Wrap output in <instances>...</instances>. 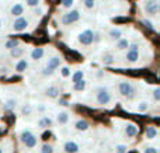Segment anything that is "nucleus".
I'll list each match as a JSON object with an SVG mask.
<instances>
[{
	"instance_id": "f257e3e1",
	"label": "nucleus",
	"mask_w": 160,
	"mask_h": 153,
	"mask_svg": "<svg viewBox=\"0 0 160 153\" xmlns=\"http://www.w3.org/2000/svg\"><path fill=\"white\" fill-rule=\"evenodd\" d=\"M20 141H21L22 145L28 149H32V148L37 146V136L30 131V129H24V131L21 132V135H20Z\"/></svg>"
},
{
	"instance_id": "f03ea898",
	"label": "nucleus",
	"mask_w": 160,
	"mask_h": 153,
	"mask_svg": "<svg viewBox=\"0 0 160 153\" xmlns=\"http://www.w3.org/2000/svg\"><path fill=\"white\" fill-rule=\"evenodd\" d=\"M96 101L98 106H107L111 101V93L107 87H98L96 94Z\"/></svg>"
},
{
	"instance_id": "7ed1b4c3",
	"label": "nucleus",
	"mask_w": 160,
	"mask_h": 153,
	"mask_svg": "<svg viewBox=\"0 0 160 153\" xmlns=\"http://www.w3.org/2000/svg\"><path fill=\"white\" fill-rule=\"evenodd\" d=\"M118 90H119V94H121L122 97H127V98H132L133 94H135V87L132 86L131 81H127V80L119 81Z\"/></svg>"
},
{
	"instance_id": "20e7f679",
	"label": "nucleus",
	"mask_w": 160,
	"mask_h": 153,
	"mask_svg": "<svg viewBox=\"0 0 160 153\" xmlns=\"http://www.w3.org/2000/svg\"><path fill=\"white\" fill-rule=\"evenodd\" d=\"M79 18H80V11L79 10H72V11H69V13L63 14L61 21H62V24L69 25V24H73V22L79 21Z\"/></svg>"
},
{
	"instance_id": "39448f33",
	"label": "nucleus",
	"mask_w": 160,
	"mask_h": 153,
	"mask_svg": "<svg viewBox=\"0 0 160 153\" xmlns=\"http://www.w3.org/2000/svg\"><path fill=\"white\" fill-rule=\"evenodd\" d=\"M94 41V32L91 30H84L79 34V42L82 45H90Z\"/></svg>"
},
{
	"instance_id": "423d86ee",
	"label": "nucleus",
	"mask_w": 160,
	"mask_h": 153,
	"mask_svg": "<svg viewBox=\"0 0 160 153\" xmlns=\"http://www.w3.org/2000/svg\"><path fill=\"white\" fill-rule=\"evenodd\" d=\"M145 13L149 17H156L159 13V4L156 0H149L145 3Z\"/></svg>"
},
{
	"instance_id": "0eeeda50",
	"label": "nucleus",
	"mask_w": 160,
	"mask_h": 153,
	"mask_svg": "<svg viewBox=\"0 0 160 153\" xmlns=\"http://www.w3.org/2000/svg\"><path fill=\"white\" fill-rule=\"evenodd\" d=\"M138 59H139V48L136 44H132L127 52V61L133 63V62H136Z\"/></svg>"
},
{
	"instance_id": "6e6552de",
	"label": "nucleus",
	"mask_w": 160,
	"mask_h": 153,
	"mask_svg": "<svg viewBox=\"0 0 160 153\" xmlns=\"http://www.w3.org/2000/svg\"><path fill=\"white\" fill-rule=\"evenodd\" d=\"M27 27H28V21L24 17H18V18L13 22V30L16 31V32H21V31H24Z\"/></svg>"
},
{
	"instance_id": "1a4fd4ad",
	"label": "nucleus",
	"mask_w": 160,
	"mask_h": 153,
	"mask_svg": "<svg viewBox=\"0 0 160 153\" xmlns=\"http://www.w3.org/2000/svg\"><path fill=\"white\" fill-rule=\"evenodd\" d=\"M59 65H61V58H59V56H52V58L48 61V65H47V67H45V69L53 72L56 67H59Z\"/></svg>"
},
{
	"instance_id": "9d476101",
	"label": "nucleus",
	"mask_w": 160,
	"mask_h": 153,
	"mask_svg": "<svg viewBox=\"0 0 160 153\" xmlns=\"http://www.w3.org/2000/svg\"><path fill=\"white\" fill-rule=\"evenodd\" d=\"M63 149H65L66 153H78L79 152V145L76 142H73V141H68V142L65 143Z\"/></svg>"
},
{
	"instance_id": "9b49d317",
	"label": "nucleus",
	"mask_w": 160,
	"mask_h": 153,
	"mask_svg": "<svg viewBox=\"0 0 160 153\" xmlns=\"http://www.w3.org/2000/svg\"><path fill=\"white\" fill-rule=\"evenodd\" d=\"M136 134H138V126L136 125H133V124H128V125L125 126V135H127L128 138H133Z\"/></svg>"
},
{
	"instance_id": "f8f14e48",
	"label": "nucleus",
	"mask_w": 160,
	"mask_h": 153,
	"mask_svg": "<svg viewBox=\"0 0 160 153\" xmlns=\"http://www.w3.org/2000/svg\"><path fill=\"white\" fill-rule=\"evenodd\" d=\"M24 13V6L21 3H16V4L11 7V14L16 17H21V14Z\"/></svg>"
},
{
	"instance_id": "ddd939ff",
	"label": "nucleus",
	"mask_w": 160,
	"mask_h": 153,
	"mask_svg": "<svg viewBox=\"0 0 160 153\" xmlns=\"http://www.w3.org/2000/svg\"><path fill=\"white\" fill-rule=\"evenodd\" d=\"M56 121H58V124H61V125H65V124L69 122V114H68L66 111H61L56 115Z\"/></svg>"
},
{
	"instance_id": "4468645a",
	"label": "nucleus",
	"mask_w": 160,
	"mask_h": 153,
	"mask_svg": "<svg viewBox=\"0 0 160 153\" xmlns=\"http://www.w3.org/2000/svg\"><path fill=\"white\" fill-rule=\"evenodd\" d=\"M45 94H47L48 97H51V98H56V97H59V89L58 87H55V86H51V87H48V89L45 90Z\"/></svg>"
},
{
	"instance_id": "2eb2a0df",
	"label": "nucleus",
	"mask_w": 160,
	"mask_h": 153,
	"mask_svg": "<svg viewBox=\"0 0 160 153\" xmlns=\"http://www.w3.org/2000/svg\"><path fill=\"white\" fill-rule=\"evenodd\" d=\"M45 55V51L44 48H34L32 52H31V58L35 59V61H38V59H41L42 56Z\"/></svg>"
},
{
	"instance_id": "dca6fc26",
	"label": "nucleus",
	"mask_w": 160,
	"mask_h": 153,
	"mask_svg": "<svg viewBox=\"0 0 160 153\" xmlns=\"http://www.w3.org/2000/svg\"><path fill=\"white\" fill-rule=\"evenodd\" d=\"M88 122L86 120H79V121H76V124H75V128L78 129V131H87L88 129Z\"/></svg>"
},
{
	"instance_id": "f3484780",
	"label": "nucleus",
	"mask_w": 160,
	"mask_h": 153,
	"mask_svg": "<svg viewBox=\"0 0 160 153\" xmlns=\"http://www.w3.org/2000/svg\"><path fill=\"white\" fill-rule=\"evenodd\" d=\"M38 126H41V128H49V126H52V120L49 117H42L38 121Z\"/></svg>"
},
{
	"instance_id": "a211bd4d",
	"label": "nucleus",
	"mask_w": 160,
	"mask_h": 153,
	"mask_svg": "<svg viewBox=\"0 0 160 153\" xmlns=\"http://www.w3.org/2000/svg\"><path fill=\"white\" fill-rule=\"evenodd\" d=\"M145 135H146L148 139H155V138L158 136V129H156L155 126H148Z\"/></svg>"
},
{
	"instance_id": "6ab92c4d",
	"label": "nucleus",
	"mask_w": 160,
	"mask_h": 153,
	"mask_svg": "<svg viewBox=\"0 0 160 153\" xmlns=\"http://www.w3.org/2000/svg\"><path fill=\"white\" fill-rule=\"evenodd\" d=\"M121 37H122V31L119 30V28H112V30L110 31V38L111 39H121Z\"/></svg>"
},
{
	"instance_id": "aec40b11",
	"label": "nucleus",
	"mask_w": 160,
	"mask_h": 153,
	"mask_svg": "<svg viewBox=\"0 0 160 153\" xmlns=\"http://www.w3.org/2000/svg\"><path fill=\"white\" fill-rule=\"evenodd\" d=\"M128 47H129V41H128L127 38H121V39H118V44H117V48H118L119 51L127 49Z\"/></svg>"
},
{
	"instance_id": "412c9836",
	"label": "nucleus",
	"mask_w": 160,
	"mask_h": 153,
	"mask_svg": "<svg viewBox=\"0 0 160 153\" xmlns=\"http://www.w3.org/2000/svg\"><path fill=\"white\" fill-rule=\"evenodd\" d=\"M27 67H28V62L25 61V59H21V61L16 65V70H17V72H24Z\"/></svg>"
},
{
	"instance_id": "4be33fe9",
	"label": "nucleus",
	"mask_w": 160,
	"mask_h": 153,
	"mask_svg": "<svg viewBox=\"0 0 160 153\" xmlns=\"http://www.w3.org/2000/svg\"><path fill=\"white\" fill-rule=\"evenodd\" d=\"M83 77H84V73H83V70H78V72H76L75 75L72 76V81H73V84L78 83V81H80V80H83Z\"/></svg>"
},
{
	"instance_id": "5701e85b",
	"label": "nucleus",
	"mask_w": 160,
	"mask_h": 153,
	"mask_svg": "<svg viewBox=\"0 0 160 153\" xmlns=\"http://www.w3.org/2000/svg\"><path fill=\"white\" fill-rule=\"evenodd\" d=\"M84 89H86V81L84 80H80V81H78V83L73 84V90H75V91H83Z\"/></svg>"
},
{
	"instance_id": "b1692460",
	"label": "nucleus",
	"mask_w": 160,
	"mask_h": 153,
	"mask_svg": "<svg viewBox=\"0 0 160 153\" xmlns=\"http://www.w3.org/2000/svg\"><path fill=\"white\" fill-rule=\"evenodd\" d=\"M6 48H7V49H14V48H17L18 47V41H17V39H10V41H7L6 42V45H4Z\"/></svg>"
},
{
	"instance_id": "393cba45",
	"label": "nucleus",
	"mask_w": 160,
	"mask_h": 153,
	"mask_svg": "<svg viewBox=\"0 0 160 153\" xmlns=\"http://www.w3.org/2000/svg\"><path fill=\"white\" fill-rule=\"evenodd\" d=\"M102 63H104V65H112L114 63V56L110 55V53L104 55V56H102Z\"/></svg>"
},
{
	"instance_id": "a878e982",
	"label": "nucleus",
	"mask_w": 160,
	"mask_h": 153,
	"mask_svg": "<svg viewBox=\"0 0 160 153\" xmlns=\"http://www.w3.org/2000/svg\"><path fill=\"white\" fill-rule=\"evenodd\" d=\"M16 106H17V100H14V98H10V100L6 101L4 108H6V110H13Z\"/></svg>"
},
{
	"instance_id": "bb28decb",
	"label": "nucleus",
	"mask_w": 160,
	"mask_h": 153,
	"mask_svg": "<svg viewBox=\"0 0 160 153\" xmlns=\"http://www.w3.org/2000/svg\"><path fill=\"white\" fill-rule=\"evenodd\" d=\"M21 112H22V115H31L32 114V107L30 104H25V106H22Z\"/></svg>"
},
{
	"instance_id": "cd10ccee",
	"label": "nucleus",
	"mask_w": 160,
	"mask_h": 153,
	"mask_svg": "<svg viewBox=\"0 0 160 153\" xmlns=\"http://www.w3.org/2000/svg\"><path fill=\"white\" fill-rule=\"evenodd\" d=\"M148 108H149V103H148V101H141V103L138 104V111L139 112H145Z\"/></svg>"
},
{
	"instance_id": "c85d7f7f",
	"label": "nucleus",
	"mask_w": 160,
	"mask_h": 153,
	"mask_svg": "<svg viewBox=\"0 0 160 153\" xmlns=\"http://www.w3.org/2000/svg\"><path fill=\"white\" fill-rule=\"evenodd\" d=\"M22 55V48H14V49H11V56L13 58H18V56Z\"/></svg>"
},
{
	"instance_id": "c756f323",
	"label": "nucleus",
	"mask_w": 160,
	"mask_h": 153,
	"mask_svg": "<svg viewBox=\"0 0 160 153\" xmlns=\"http://www.w3.org/2000/svg\"><path fill=\"white\" fill-rule=\"evenodd\" d=\"M41 153H53V148H52V145H48V143L42 145V148H41Z\"/></svg>"
},
{
	"instance_id": "7c9ffc66",
	"label": "nucleus",
	"mask_w": 160,
	"mask_h": 153,
	"mask_svg": "<svg viewBox=\"0 0 160 153\" xmlns=\"http://www.w3.org/2000/svg\"><path fill=\"white\" fill-rule=\"evenodd\" d=\"M117 153H127V145H122V143H119V145H117Z\"/></svg>"
},
{
	"instance_id": "2f4dec72",
	"label": "nucleus",
	"mask_w": 160,
	"mask_h": 153,
	"mask_svg": "<svg viewBox=\"0 0 160 153\" xmlns=\"http://www.w3.org/2000/svg\"><path fill=\"white\" fill-rule=\"evenodd\" d=\"M73 2H75V0H62V6L66 7V8H69V7L73 6Z\"/></svg>"
},
{
	"instance_id": "473e14b6",
	"label": "nucleus",
	"mask_w": 160,
	"mask_h": 153,
	"mask_svg": "<svg viewBox=\"0 0 160 153\" xmlns=\"http://www.w3.org/2000/svg\"><path fill=\"white\" fill-rule=\"evenodd\" d=\"M153 97H155L156 101L160 100V89H159V87H156V89L153 90Z\"/></svg>"
},
{
	"instance_id": "72a5a7b5",
	"label": "nucleus",
	"mask_w": 160,
	"mask_h": 153,
	"mask_svg": "<svg viewBox=\"0 0 160 153\" xmlns=\"http://www.w3.org/2000/svg\"><path fill=\"white\" fill-rule=\"evenodd\" d=\"M27 4L30 7H37L39 4V0H27Z\"/></svg>"
},
{
	"instance_id": "f704fd0d",
	"label": "nucleus",
	"mask_w": 160,
	"mask_h": 153,
	"mask_svg": "<svg viewBox=\"0 0 160 153\" xmlns=\"http://www.w3.org/2000/svg\"><path fill=\"white\" fill-rule=\"evenodd\" d=\"M84 6L87 8H93L94 7V0H84Z\"/></svg>"
},
{
	"instance_id": "c9c22d12",
	"label": "nucleus",
	"mask_w": 160,
	"mask_h": 153,
	"mask_svg": "<svg viewBox=\"0 0 160 153\" xmlns=\"http://www.w3.org/2000/svg\"><path fill=\"white\" fill-rule=\"evenodd\" d=\"M145 153H159L158 149L155 148V146H149V148L145 149Z\"/></svg>"
},
{
	"instance_id": "e433bc0d",
	"label": "nucleus",
	"mask_w": 160,
	"mask_h": 153,
	"mask_svg": "<svg viewBox=\"0 0 160 153\" xmlns=\"http://www.w3.org/2000/svg\"><path fill=\"white\" fill-rule=\"evenodd\" d=\"M70 75V70H69V67H62V76H63V77H68V76Z\"/></svg>"
},
{
	"instance_id": "4c0bfd02",
	"label": "nucleus",
	"mask_w": 160,
	"mask_h": 153,
	"mask_svg": "<svg viewBox=\"0 0 160 153\" xmlns=\"http://www.w3.org/2000/svg\"><path fill=\"white\" fill-rule=\"evenodd\" d=\"M142 24H143L145 25V27H148V28H149V30H153V27H152V22H150V21H148V20H143V21H142Z\"/></svg>"
},
{
	"instance_id": "58836bf2",
	"label": "nucleus",
	"mask_w": 160,
	"mask_h": 153,
	"mask_svg": "<svg viewBox=\"0 0 160 153\" xmlns=\"http://www.w3.org/2000/svg\"><path fill=\"white\" fill-rule=\"evenodd\" d=\"M59 104H61V106H68V103L65 100H61V101H59Z\"/></svg>"
},
{
	"instance_id": "ea45409f",
	"label": "nucleus",
	"mask_w": 160,
	"mask_h": 153,
	"mask_svg": "<svg viewBox=\"0 0 160 153\" xmlns=\"http://www.w3.org/2000/svg\"><path fill=\"white\" fill-rule=\"evenodd\" d=\"M42 13V8H35V14H41Z\"/></svg>"
},
{
	"instance_id": "a19ab883",
	"label": "nucleus",
	"mask_w": 160,
	"mask_h": 153,
	"mask_svg": "<svg viewBox=\"0 0 160 153\" xmlns=\"http://www.w3.org/2000/svg\"><path fill=\"white\" fill-rule=\"evenodd\" d=\"M0 153H3V149L2 148H0Z\"/></svg>"
},
{
	"instance_id": "79ce46f5",
	"label": "nucleus",
	"mask_w": 160,
	"mask_h": 153,
	"mask_svg": "<svg viewBox=\"0 0 160 153\" xmlns=\"http://www.w3.org/2000/svg\"><path fill=\"white\" fill-rule=\"evenodd\" d=\"M0 28H2V20H0Z\"/></svg>"
}]
</instances>
